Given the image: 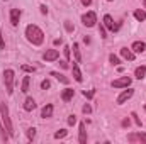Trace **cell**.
<instances>
[{"instance_id": "obj_35", "label": "cell", "mask_w": 146, "mask_h": 144, "mask_svg": "<svg viewBox=\"0 0 146 144\" xmlns=\"http://www.w3.org/2000/svg\"><path fill=\"white\" fill-rule=\"evenodd\" d=\"M99 31H100V37H107V36H106V27H104V26H100V29H99Z\"/></svg>"}, {"instance_id": "obj_19", "label": "cell", "mask_w": 146, "mask_h": 144, "mask_svg": "<svg viewBox=\"0 0 146 144\" xmlns=\"http://www.w3.org/2000/svg\"><path fill=\"white\" fill-rule=\"evenodd\" d=\"M29 81H31V78H29V76H24L22 85H21V92H24V93L29 92Z\"/></svg>"}, {"instance_id": "obj_42", "label": "cell", "mask_w": 146, "mask_h": 144, "mask_svg": "<svg viewBox=\"0 0 146 144\" xmlns=\"http://www.w3.org/2000/svg\"><path fill=\"white\" fill-rule=\"evenodd\" d=\"M107 2H112V0H107Z\"/></svg>"}, {"instance_id": "obj_9", "label": "cell", "mask_w": 146, "mask_h": 144, "mask_svg": "<svg viewBox=\"0 0 146 144\" xmlns=\"http://www.w3.org/2000/svg\"><path fill=\"white\" fill-rule=\"evenodd\" d=\"M133 93H134V90H131V88H127V90H124V92H122V93H121V95L117 97V100H115V102H117V104L121 105V104H124L126 100H129V98L133 97Z\"/></svg>"}, {"instance_id": "obj_6", "label": "cell", "mask_w": 146, "mask_h": 144, "mask_svg": "<svg viewBox=\"0 0 146 144\" xmlns=\"http://www.w3.org/2000/svg\"><path fill=\"white\" fill-rule=\"evenodd\" d=\"M127 141L129 143H143L146 144V134L145 132H133L127 136Z\"/></svg>"}, {"instance_id": "obj_31", "label": "cell", "mask_w": 146, "mask_h": 144, "mask_svg": "<svg viewBox=\"0 0 146 144\" xmlns=\"http://www.w3.org/2000/svg\"><path fill=\"white\" fill-rule=\"evenodd\" d=\"M63 51H65V56H66V59H70V48H68V46H65V48H63Z\"/></svg>"}, {"instance_id": "obj_8", "label": "cell", "mask_w": 146, "mask_h": 144, "mask_svg": "<svg viewBox=\"0 0 146 144\" xmlns=\"http://www.w3.org/2000/svg\"><path fill=\"white\" fill-rule=\"evenodd\" d=\"M104 26H106L109 31H112V32L119 31V24H114V19L110 17L109 14H107V15H104Z\"/></svg>"}, {"instance_id": "obj_36", "label": "cell", "mask_w": 146, "mask_h": 144, "mask_svg": "<svg viewBox=\"0 0 146 144\" xmlns=\"http://www.w3.org/2000/svg\"><path fill=\"white\" fill-rule=\"evenodd\" d=\"M39 9H41V12H42V14H48V9H46V5H41Z\"/></svg>"}, {"instance_id": "obj_18", "label": "cell", "mask_w": 146, "mask_h": 144, "mask_svg": "<svg viewBox=\"0 0 146 144\" xmlns=\"http://www.w3.org/2000/svg\"><path fill=\"white\" fill-rule=\"evenodd\" d=\"M134 76H136L138 80H143L146 76V66H138L136 71H134Z\"/></svg>"}, {"instance_id": "obj_20", "label": "cell", "mask_w": 146, "mask_h": 144, "mask_svg": "<svg viewBox=\"0 0 146 144\" xmlns=\"http://www.w3.org/2000/svg\"><path fill=\"white\" fill-rule=\"evenodd\" d=\"M51 76H54V78H56L58 81H61V83H68V81H70L65 75H61V73H58V71H53L51 73Z\"/></svg>"}, {"instance_id": "obj_39", "label": "cell", "mask_w": 146, "mask_h": 144, "mask_svg": "<svg viewBox=\"0 0 146 144\" xmlns=\"http://www.w3.org/2000/svg\"><path fill=\"white\" fill-rule=\"evenodd\" d=\"M122 126L127 127V126H129V119H124V120H122Z\"/></svg>"}, {"instance_id": "obj_26", "label": "cell", "mask_w": 146, "mask_h": 144, "mask_svg": "<svg viewBox=\"0 0 146 144\" xmlns=\"http://www.w3.org/2000/svg\"><path fill=\"white\" fill-rule=\"evenodd\" d=\"M109 61H110V63H112V65H114V66L121 63V59H119V58H117L115 54H110V56H109Z\"/></svg>"}, {"instance_id": "obj_7", "label": "cell", "mask_w": 146, "mask_h": 144, "mask_svg": "<svg viewBox=\"0 0 146 144\" xmlns=\"http://www.w3.org/2000/svg\"><path fill=\"white\" fill-rule=\"evenodd\" d=\"M60 58V51L58 49H46V53L42 54L44 61H56Z\"/></svg>"}, {"instance_id": "obj_38", "label": "cell", "mask_w": 146, "mask_h": 144, "mask_svg": "<svg viewBox=\"0 0 146 144\" xmlns=\"http://www.w3.org/2000/svg\"><path fill=\"white\" fill-rule=\"evenodd\" d=\"M82 3H83V5H85V7H88V5H90V3H92V0H82Z\"/></svg>"}, {"instance_id": "obj_37", "label": "cell", "mask_w": 146, "mask_h": 144, "mask_svg": "<svg viewBox=\"0 0 146 144\" xmlns=\"http://www.w3.org/2000/svg\"><path fill=\"white\" fill-rule=\"evenodd\" d=\"M60 65H61V68H68V61H60Z\"/></svg>"}, {"instance_id": "obj_5", "label": "cell", "mask_w": 146, "mask_h": 144, "mask_svg": "<svg viewBox=\"0 0 146 144\" xmlns=\"http://www.w3.org/2000/svg\"><path fill=\"white\" fill-rule=\"evenodd\" d=\"M129 85H131V78L129 76H121V78H117V80L112 81L114 88H127Z\"/></svg>"}, {"instance_id": "obj_24", "label": "cell", "mask_w": 146, "mask_h": 144, "mask_svg": "<svg viewBox=\"0 0 146 144\" xmlns=\"http://www.w3.org/2000/svg\"><path fill=\"white\" fill-rule=\"evenodd\" d=\"M34 136H36V129H34V127H29V129H27V139L33 141Z\"/></svg>"}, {"instance_id": "obj_4", "label": "cell", "mask_w": 146, "mask_h": 144, "mask_svg": "<svg viewBox=\"0 0 146 144\" xmlns=\"http://www.w3.org/2000/svg\"><path fill=\"white\" fill-rule=\"evenodd\" d=\"M82 22H83V26H87V27H94L95 22H97L95 12H87V14H83V15H82Z\"/></svg>"}, {"instance_id": "obj_14", "label": "cell", "mask_w": 146, "mask_h": 144, "mask_svg": "<svg viewBox=\"0 0 146 144\" xmlns=\"http://www.w3.org/2000/svg\"><path fill=\"white\" fill-rule=\"evenodd\" d=\"M73 95H75V90H73V88H66V90L61 93V98H63V102H70L73 98Z\"/></svg>"}, {"instance_id": "obj_15", "label": "cell", "mask_w": 146, "mask_h": 144, "mask_svg": "<svg viewBox=\"0 0 146 144\" xmlns=\"http://www.w3.org/2000/svg\"><path fill=\"white\" fill-rule=\"evenodd\" d=\"M34 108H36V102H34V98L27 97V98H26V102H24V110L31 112V110H34Z\"/></svg>"}, {"instance_id": "obj_3", "label": "cell", "mask_w": 146, "mask_h": 144, "mask_svg": "<svg viewBox=\"0 0 146 144\" xmlns=\"http://www.w3.org/2000/svg\"><path fill=\"white\" fill-rule=\"evenodd\" d=\"M14 76H15L14 70H5L3 71V81H5V88H7L9 95H12V92H14Z\"/></svg>"}, {"instance_id": "obj_40", "label": "cell", "mask_w": 146, "mask_h": 144, "mask_svg": "<svg viewBox=\"0 0 146 144\" xmlns=\"http://www.w3.org/2000/svg\"><path fill=\"white\" fill-rule=\"evenodd\" d=\"M61 44V39H54V46H60Z\"/></svg>"}, {"instance_id": "obj_30", "label": "cell", "mask_w": 146, "mask_h": 144, "mask_svg": "<svg viewBox=\"0 0 146 144\" xmlns=\"http://www.w3.org/2000/svg\"><path fill=\"white\" fill-rule=\"evenodd\" d=\"M94 93H95V90H90V92H87V90H85V92H83V95H85L87 98H92V97H94Z\"/></svg>"}, {"instance_id": "obj_25", "label": "cell", "mask_w": 146, "mask_h": 144, "mask_svg": "<svg viewBox=\"0 0 146 144\" xmlns=\"http://www.w3.org/2000/svg\"><path fill=\"white\" fill-rule=\"evenodd\" d=\"M131 117H133V120H134V124L138 126V127H141V119L136 115V112H131Z\"/></svg>"}, {"instance_id": "obj_13", "label": "cell", "mask_w": 146, "mask_h": 144, "mask_svg": "<svg viewBox=\"0 0 146 144\" xmlns=\"http://www.w3.org/2000/svg\"><path fill=\"white\" fill-rule=\"evenodd\" d=\"M121 56H122L124 59H127V61H133V59H134V53H133L131 49H127V48H122V49H121Z\"/></svg>"}, {"instance_id": "obj_21", "label": "cell", "mask_w": 146, "mask_h": 144, "mask_svg": "<svg viewBox=\"0 0 146 144\" xmlns=\"http://www.w3.org/2000/svg\"><path fill=\"white\" fill-rule=\"evenodd\" d=\"M73 53H75V59H76V63H80V61H82V54H80V48H78L76 42L73 44Z\"/></svg>"}, {"instance_id": "obj_29", "label": "cell", "mask_w": 146, "mask_h": 144, "mask_svg": "<svg viewBox=\"0 0 146 144\" xmlns=\"http://www.w3.org/2000/svg\"><path fill=\"white\" fill-rule=\"evenodd\" d=\"M65 29H66L68 32H73V26H72V22H70V20H66V22H65Z\"/></svg>"}, {"instance_id": "obj_16", "label": "cell", "mask_w": 146, "mask_h": 144, "mask_svg": "<svg viewBox=\"0 0 146 144\" xmlns=\"http://www.w3.org/2000/svg\"><path fill=\"white\" fill-rule=\"evenodd\" d=\"M72 71H73V78L76 80V81H82L83 78H82V71H80V68H78V65H76V61L73 63L72 66Z\"/></svg>"}, {"instance_id": "obj_10", "label": "cell", "mask_w": 146, "mask_h": 144, "mask_svg": "<svg viewBox=\"0 0 146 144\" xmlns=\"http://www.w3.org/2000/svg\"><path fill=\"white\" fill-rule=\"evenodd\" d=\"M19 19H21V10H19V9H12V10H10V24H12L14 27L19 26Z\"/></svg>"}, {"instance_id": "obj_1", "label": "cell", "mask_w": 146, "mask_h": 144, "mask_svg": "<svg viewBox=\"0 0 146 144\" xmlns=\"http://www.w3.org/2000/svg\"><path fill=\"white\" fill-rule=\"evenodd\" d=\"M26 37H27V41L33 42L34 46H39V44H42V41H44V32H42L37 26L29 24V26L26 27Z\"/></svg>"}, {"instance_id": "obj_27", "label": "cell", "mask_w": 146, "mask_h": 144, "mask_svg": "<svg viewBox=\"0 0 146 144\" xmlns=\"http://www.w3.org/2000/svg\"><path fill=\"white\" fill-rule=\"evenodd\" d=\"M21 68H22L24 71H27V73H34L36 71V68H34V66H29V65H22Z\"/></svg>"}, {"instance_id": "obj_22", "label": "cell", "mask_w": 146, "mask_h": 144, "mask_svg": "<svg viewBox=\"0 0 146 144\" xmlns=\"http://www.w3.org/2000/svg\"><path fill=\"white\" fill-rule=\"evenodd\" d=\"M134 17L138 20H146V10H134Z\"/></svg>"}, {"instance_id": "obj_23", "label": "cell", "mask_w": 146, "mask_h": 144, "mask_svg": "<svg viewBox=\"0 0 146 144\" xmlns=\"http://www.w3.org/2000/svg\"><path fill=\"white\" fill-rule=\"evenodd\" d=\"M66 134H68V132H66V129H60V131H56V132H54V139H63Z\"/></svg>"}, {"instance_id": "obj_11", "label": "cell", "mask_w": 146, "mask_h": 144, "mask_svg": "<svg viewBox=\"0 0 146 144\" xmlns=\"http://www.w3.org/2000/svg\"><path fill=\"white\" fill-rule=\"evenodd\" d=\"M131 49H133L134 53H145L146 51V42L145 41H134Z\"/></svg>"}, {"instance_id": "obj_34", "label": "cell", "mask_w": 146, "mask_h": 144, "mask_svg": "<svg viewBox=\"0 0 146 144\" xmlns=\"http://www.w3.org/2000/svg\"><path fill=\"white\" fill-rule=\"evenodd\" d=\"M5 48V41H3V37H2V31H0V49H3Z\"/></svg>"}, {"instance_id": "obj_41", "label": "cell", "mask_w": 146, "mask_h": 144, "mask_svg": "<svg viewBox=\"0 0 146 144\" xmlns=\"http://www.w3.org/2000/svg\"><path fill=\"white\" fill-rule=\"evenodd\" d=\"M143 7L146 9V0H143Z\"/></svg>"}, {"instance_id": "obj_12", "label": "cell", "mask_w": 146, "mask_h": 144, "mask_svg": "<svg viewBox=\"0 0 146 144\" xmlns=\"http://www.w3.org/2000/svg\"><path fill=\"white\" fill-rule=\"evenodd\" d=\"M41 117H42V119L53 117V105H51V104H48V105L42 107V110H41Z\"/></svg>"}, {"instance_id": "obj_28", "label": "cell", "mask_w": 146, "mask_h": 144, "mask_svg": "<svg viewBox=\"0 0 146 144\" xmlns=\"http://www.w3.org/2000/svg\"><path fill=\"white\" fill-rule=\"evenodd\" d=\"M49 87H51L49 80H42V81H41V88H42V90H46V88H49Z\"/></svg>"}, {"instance_id": "obj_33", "label": "cell", "mask_w": 146, "mask_h": 144, "mask_svg": "<svg viewBox=\"0 0 146 144\" xmlns=\"http://www.w3.org/2000/svg\"><path fill=\"white\" fill-rule=\"evenodd\" d=\"M82 110H83L85 114H90V112H92V107H90V105H83V108H82Z\"/></svg>"}, {"instance_id": "obj_2", "label": "cell", "mask_w": 146, "mask_h": 144, "mask_svg": "<svg viewBox=\"0 0 146 144\" xmlns=\"http://www.w3.org/2000/svg\"><path fill=\"white\" fill-rule=\"evenodd\" d=\"M0 120H2L3 131H7L9 136H14V127H12V120H10V115H9L7 104H0Z\"/></svg>"}, {"instance_id": "obj_17", "label": "cell", "mask_w": 146, "mask_h": 144, "mask_svg": "<svg viewBox=\"0 0 146 144\" xmlns=\"http://www.w3.org/2000/svg\"><path fill=\"white\" fill-rule=\"evenodd\" d=\"M78 141H80V144L87 143V131H85V124H83V122L80 124V136H78Z\"/></svg>"}, {"instance_id": "obj_32", "label": "cell", "mask_w": 146, "mask_h": 144, "mask_svg": "<svg viewBox=\"0 0 146 144\" xmlns=\"http://www.w3.org/2000/svg\"><path fill=\"white\" fill-rule=\"evenodd\" d=\"M75 122H76V117H75V115H70V117H68V124H70V126H73Z\"/></svg>"}]
</instances>
